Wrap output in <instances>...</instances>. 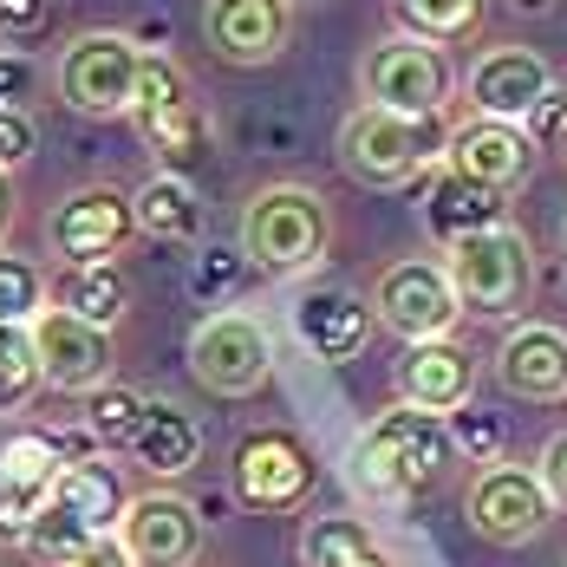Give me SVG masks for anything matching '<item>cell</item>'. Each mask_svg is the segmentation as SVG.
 <instances>
[{"label": "cell", "mask_w": 567, "mask_h": 567, "mask_svg": "<svg viewBox=\"0 0 567 567\" xmlns=\"http://www.w3.org/2000/svg\"><path fill=\"white\" fill-rule=\"evenodd\" d=\"M451 463H456L451 424L431 417V411L392 404V411H379V417L359 431V444H352V483H359L372 503H411V496L437 489Z\"/></svg>", "instance_id": "1"}, {"label": "cell", "mask_w": 567, "mask_h": 567, "mask_svg": "<svg viewBox=\"0 0 567 567\" xmlns=\"http://www.w3.org/2000/svg\"><path fill=\"white\" fill-rule=\"evenodd\" d=\"M444 144H451L444 117H398V112H379V105H359L340 124V164L365 189H404L411 176L437 171Z\"/></svg>", "instance_id": "2"}, {"label": "cell", "mask_w": 567, "mask_h": 567, "mask_svg": "<svg viewBox=\"0 0 567 567\" xmlns=\"http://www.w3.org/2000/svg\"><path fill=\"white\" fill-rule=\"evenodd\" d=\"M327 241H333L327 196L307 189V183H268L241 209V261H255L268 275H307V268H320Z\"/></svg>", "instance_id": "3"}, {"label": "cell", "mask_w": 567, "mask_h": 567, "mask_svg": "<svg viewBox=\"0 0 567 567\" xmlns=\"http://www.w3.org/2000/svg\"><path fill=\"white\" fill-rule=\"evenodd\" d=\"M131 117H137L144 151L164 164V176H189L203 157H209V117H203V105H196L189 79L176 72V59H164V53L137 59V99H131Z\"/></svg>", "instance_id": "4"}, {"label": "cell", "mask_w": 567, "mask_h": 567, "mask_svg": "<svg viewBox=\"0 0 567 567\" xmlns=\"http://www.w3.org/2000/svg\"><path fill=\"white\" fill-rule=\"evenodd\" d=\"M444 275H451L463 313L503 320V313H522L528 293H535V248H528V235L515 223L483 228V235L444 248Z\"/></svg>", "instance_id": "5"}, {"label": "cell", "mask_w": 567, "mask_h": 567, "mask_svg": "<svg viewBox=\"0 0 567 567\" xmlns=\"http://www.w3.org/2000/svg\"><path fill=\"white\" fill-rule=\"evenodd\" d=\"M359 85H365V105H379V112L444 117V105H451V92H456V72L437 47H417V40L392 33V40H379L365 53Z\"/></svg>", "instance_id": "6"}, {"label": "cell", "mask_w": 567, "mask_h": 567, "mask_svg": "<svg viewBox=\"0 0 567 567\" xmlns=\"http://www.w3.org/2000/svg\"><path fill=\"white\" fill-rule=\"evenodd\" d=\"M372 320L385 333H398L404 346L451 340L463 307H456V287L444 275V261H392L372 281Z\"/></svg>", "instance_id": "7"}, {"label": "cell", "mask_w": 567, "mask_h": 567, "mask_svg": "<svg viewBox=\"0 0 567 567\" xmlns=\"http://www.w3.org/2000/svg\"><path fill=\"white\" fill-rule=\"evenodd\" d=\"M189 372L196 385L216 398H248L268 385L275 372V340L255 313H209L196 333H189Z\"/></svg>", "instance_id": "8"}, {"label": "cell", "mask_w": 567, "mask_h": 567, "mask_svg": "<svg viewBox=\"0 0 567 567\" xmlns=\"http://www.w3.org/2000/svg\"><path fill=\"white\" fill-rule=\"evenodd\" d=\"M313 476H320V463L307 451V437L287 431V424H261V431H248L235 444V496L261 515L300 509Z\"/></svg>", "instance_id": "9"}, {"label": "cell", "mask_w": 567, "mask_h": 567, "mask_svg": "<svg viewBox=\"0 0 567 567\" xmlns=\"http://www.w3.org/2000/svg\"><path fill=\"white\" fill-rule=\"evenodd\" d=\"M137 40L124 33H79L59 53V99L79 117H117L137 99Z\"/></svg>", "instance_id": "10"}, {"label": "cell", "mask_w": 567, "mask_h": 567, "mask_svg": "<svg viewBox=\"0 0 567 567\" xmlns=\"http://www.w3.org/2000/svg\"><path fill=\"white\" fill-rule=\"evenodd\" d=\"M131 235H137V223H131V196L112 189V183L72 189V196L53 209V223H47V241H53V255L65 261V268L117 261V248H124Z\"/></svg>", "instance_id": "11"}, {"label": "cell", "mask_w": 567, "mask_h": 567, "mask_svg": "<svg viewBox=\"0 0 567 567\" xmlns=\"http://www.w3.org/2000/svg\"><path fill=\"white\" fill-rule=\"evenodd\" d=\"M112 542L131 567H196V555H203V515L189 509L183 496H171V489H151V496L124 503Z\"/></svg>", "instance_id": "12"}, {"label": "cell", "mask_w": 567, "mask_h": 567, "mask_svg": "<svg viewBox=\"0 0 567 567\" xmlns=\"http://www.w3.org/2000/svg\"><path fill=\"white\" fill-rule=\"evenodd\" d=\"M548 522H555V503H548L542 476L522 470V463H489V470L470 483V528H476L483 542H496V548L535 542Z\"/></svg>", "instance_id": "13"}, {"label": "cell", "mask_w": 567, "mask_h": 567, "mask_svg": "<svg viewBox=\"0 0 567 567\" xmlns=\"http://www.w3.org/2000/svg\"><path fill=\"white\" fill-rule=\"evenodd\" d=\"M27 340H33V365H40V385H53V392H99V385H112V333H99V327H85V320H72V313H59L47 307L33 327H27Z\"/></svg>", "instance_id": "14"}, {"label": "cell", "mask_w": 567, "mask_h": 567, "mask_svg": "<svg viewBox=\"0 0 567 567\" xmlns=\"http://www.w3.org/2000/svg\"><path fill=\"white\" fill-rule=\"evenodd\" d=\"M555 85L548 59L528 53V47H489V53L470 65L463 79V99L476 117H496V124H522V117L542 105V92Z\"/></svg>", "instance_id": "15"}, {"label": "cell", "mask_w": 567, "mask_h": 567, "mask_svg": "<svg viewBox=\"0 0 567 567\" xmlns=\"http://www.w3.org/2000/svg\"><path fill=\"white\" fill-rule=\"evenodd\" d=\"M444 171L470 176V183H483V189L515 196V189L528 183V171H535V144L522 137V124L470 117V124H456L451 144H444Z\"/></svg>", "instance_id": "16"}, {"label": "cell", "mask_w": 567, "mask_h": 567, "mask_svg": "<svg viewBox=\"0 0 567 567\" xmlns=\"http://www.w3.org/2000/svg\"><path fill=\"white\" fill-rule=\"evenodd\" d=\"M59 470H65V451H59L53 431H20L0 444V535L7 542L27 535V522L53 496Z\"/></svg>", "instance_id": "17"}, {"label": "cell", "mask_w": 567, "mask_h": 567, "mask_svg": "<svg viewBox=\"0 0 567 567\" xmlns=\"http://www.w3.org/2000/svg\"><path fill=\"white\" fill-rule=\"evenodd\" d=\"M203 33L228 65H268L293 40V0H209Z\"/></svg>", "instance_id": "18"}, {"label": "cell", "mask_w": 567, "mask_h": 567, "mask_svg": "<svg viewBox=\"0 0 567 567\" xmlns=\"http://www.w3.org/2000/svg\"><path fill=\"white\" fill-rule=\"evenodd\" d=\"M470 392H476V359L456 340L404 346V359H398V404L431 411V417H451V411L470 404Z\"/></svg>", "instance_id": "19"}, {"label": "cell", "mask_w": 567, "mask_h": 567, "mask_svg": "<svg viewBox=\"0 0 567 567\" xmlns=\"http://www.w3.org/2000/svg\"><path fill=\"white\" fill-rule=\"evenodd\" d=\"M293 333L307 340L313 359L346 365V359L365 352V340L379 333V320H372V300H359L352 287H313V293L293 300Z\"/></svg>", "instance_id": "20"}, {"label": "cell", "mask_w": 567, "mask_h": 567, "mask_svg": "<svg viewBox=\"0 0 567 567\" xmlns=\"http://www.w3.org/2000/svg\"><path fill=\"white\" fill-rule=\"evenodd\" d=\"M496 379L509 398H528V404L567 398V333L548 320H522L496 352Z\"/></svg>", "instance_id": "21"}, {"label": "cell", "mask_w": 567, "mask_h": 567, "mask_svg": "<svg viewBox=\"0 0 567 567\" xmlns=\"http://www.w3.org/2000/svg\"><path fill=\"white\" fill-rule=\"evenodd\" d=\"M503 223H509V196H503V189H483V183H470V176H456V171L437 164L431 189H424V228H431L444 248L483 235V228H503Z\"/></svg>", "instance_id": "22"}, {"label": "cell", "mask_w": 567, "mask_h": 567, "mask_svg": "<svg viewBox=\"0 0 567 567\" xmlns=\"http://www.w3.org/2000/svg\"><path fill=\"white\" fill-rule=\"evenodd\" d=\"M131 456H137V470H151V476H189V470L203 463V431H196L189 411L151 398V411H144V424H137V437H131Z\"/></svg>", "instance_id": "23"}, {"label": "cell", "mask_w": 567, "mask_h": 567, "mask_svg": "<svg viewBox=\"0 0 567 567\" xmlns=\"http://www.w3.org/2000/svg\"><path fill=\"white\" fill-rule=\"evenodd\" d=\"M131 223L144 228L151 241H189L203 228V203L189 189V176H151L137 196H131Z\"/></svg>", "instance_id": "24"}, {"label": "cell", "mask_w": 567, "mask_h": 567, "mask_svg": "<svg viewBox=\"0 0 567 567\" xmlns=\"http://www.w3.org/2000/svg\"><path fill=\"white\" fill-rule=\"evenodd\" d=\"M92 542H105V535H92V528H85V515L72 509L59 489L40 503V515H33V522H27V535H20V548H27L40 567H79L85 555H92Z\"/></svg>", "instance_id": "25"}, {"label": "cell", "mask_w": 567, "mask_h": 567, "mask_svg": "<svg viewBox=\"0 0 567 567\" xmlns=\"http://www.w3.org/2000/svg\"><path fill=\"white\" fill-rule=\"evenodd\" d=\"M53 307H59V313H72V320H85V327H99V333H112L117 320H124V307H131V281H124V268H117V261L72 268Z\"/></svg>", "instance_id": "26"}, {"label": "cell", "mask_w": 567, "mask_h": 567, "mask_svg": "<svg viewBox=\"0 0 567 567\" xmlns=\"http://www.w3.org/2000/svg\"><path fill=\"white\" fill-rule=\"evenodd\" d=\"M53 489L85 515V528H92V535H112L117 515H124V503H131V496H124V483L112 476V463H99V456H72V463L59 470Z\"/></svg>", "instance_id": "27"}, {"label": "cell", "mask_w": 567, "mask_h": 567, "mask_svg": "<svg viewBox=\"0 0 567 567\" xmlns=\"http://www.w3.org/2000/svg\"><path fill=\"white\" fill-rule=\"evenodd\" d=\"M483 7L489 0H392V20L404 40H417V47H456V40H470L476 27H483Z\"/></svg>", "instance_id": "28"}, {"label": "cell", "mask_w": 567, "mask_h": 567, "mask_svg": "<svg viewBox=\"0 0 567 567\" xmlns=\"http://www.w3.org/2000/svg\"><path fill=\"white\" fill-rule=\"evenodd\" d=\"M144 411H151V398L137 385H99V392H85V431L99 451H131Z\"/></svg>", "instance_id": "29"}, {"label": "cell", "mask_w": 567, "mask_h": 567, "mask_svg": "<svg viewBox=\"0 0 567 567\" xmlns=\"http://www.w3.org/2000/svg\"><path fill=\"white\" fill-rule=\"evenodd\" d=\"M372 548L379 542H372V528L359 515H313L300 528V567H346L359 555H372Z\"/></svg>", "instance_id": "30"}, {"label": "cell", "mask_w": 567, "mask_h": 567, "mask_svg": "<svg viewBox=\"0 0 567 567\" xmlns=\"http://www.w3.org/2000/svg\"><path fill=\"white\" fill-rule=\"evenodd\" d=\"M53 287H47V275L27 261V255H7L0 248V327H33L53 300H47Z\"/></svg>", "instance_id": "31"}, {"label": "cell", "mask_w": 567, "mask_h": 567, "mask_svg": "<svg viewBox=\"0 0 567 567\" xmlns=\"http://www.w3.org/2000/svg\"><path fill=\"white\" fill-rule=\"evenodd\" d=\"M33 385H40V365H33L27 327H0V411H20Z\"/></svg>", "instance_id": "32"}, {"label": "cell", "mask_w": 567, "mask_h": 567, "mask_svg": "<svg viewBox=\"0 0 567 567\" xmlns=\"http://www.w3.org/2000/svg\"><path fill=\"white\" fill-rule=\"evenodd\" d=\"M59 0H0V53H20V47H40L53 33Z\"/></svg>", "instance_id": "33"}, {"label": "cell", "mask_w": 567, "mask_h": 567, "mask_svg": "<svg viewBox=\"0 0 567 567\" xmlns=\"http://www.w3.org/2000/svg\"><path fill=\"white\" fill-rule=\"evenodd\" d=\"M444 424H451V451L456 456H470V463H496V451H503V417L463 404V411H451Z\"/></svg>", "instance_id": "34"}, {"label": "cell", "mask_w": 567, "mask_h": 567, "mask_svg": "<svg viewBox=\"0 0 567 567\" xmlns=\"http://www.w3.org/2000/svg\"><path fill=\"white\" fill-rule=\"evenodd\" d=\"M522 137L535 151H567V85H548L542 92V105L522 117Z\"/></svg>", "instance_id": "35"}, {"label": "cell", "mask_w": 567, "mask_h": 567, "mask_svg": "<svg viewBox=\"0 0 567 567\" xmlns=\"http://www.w3.org/2000/svg\"><path fill=\"white\" fill-rule=\"evenodd\" d=\"M235 281H241V255H235V248H209V255L196 261V275H189V293H196V300H228Z\"/></svg>", "instance_id": "36"}, {"label": "cell", "mask_w": 567, "mask_h": 567, "mask_svg": "<svg viewBox=\"0 0 567 567\" xmlns=\"http://www.w3.org/2000/svg\"><path fill=\"white\" fill-rule=\"evenodd\" d=\"M33 151H40V124H33L27 112H0V176L20 171Z\"/></svg>", "instance_id": "37"}, {"label": "cell", "mask_w": 567, "mask_h": 567, "mask_svg": "<svg viewBox=\"0 0 567 567\" xmlns=\"http://www.w3.org/2000/svg\"><path fill=\"white\" fill-rule=\"evenodd\" d=\"M33 92V59L0 53V112H20V99Z\"/></svg>", "instance_id": "38"}, {"label": "cell", "mask_w": 567, "mask_h": 567, "mask_svg": "<svg viewBox=\"0 0 567 567\" xmlns=\"http://www.w3.org/2000/svg\"><path fill=\"white\" fill-rule=\"evenodd\" d=\"M535 476H542L548 503L567 509V431H561V437H548V451H542V470H535Z\"/></svg>", "instance_id": "39"}, {"label": "cell", "mask_w": 567, "mask_h": 567, "mask_svg": "<svg viewBox=\"0 0 567 567\" xmlns=\"http://www.w3.org/2000/svg\"><path fill=\"white\" fill-rule=\"evenodd\" d=\"M79 567H131V561L117 555V542H112V535H105V542H92V555H85V561H79Z\"/></svg>", "instance_id": "40"}, {"label": "cell", "mask_w": 567, "mask_h": 567, "mask_svg": "<svg viewBox=\"0 0 567 567\" xmlns=\"http://www.w3.org/2000/svg\"><path fill=\"white\" fill-rule=\"evenodd\" d=\"M7 216H13V189H7V176H0V228H7Z\"/></svg>", "instance_id": "41"}, {"label": "cell", "mask_w": 567, "mask_h": 567, "mask_svg": "<svg viewBox=\"0 0 567 567\" xmlns=\"http://www.w3.org/2000/svg\"><path fill=\"white\" fill-rule=\"evenodd\" d=\"M346 567H392V561H385V555L372 548V555H359V561H346Z\"/></svg>", "instance_id": "42"}, {"label": "cell", "mask_w": 567, "mask_h": 567, "mask_svg": "<svg viewBox=\"0 0 567 567\" xmlns=\"http://www.w3.org/2000/svg\"><path fill=\"white\" fill-rule=\"evenodd\" d=\"M515 7H528V13H548V7H555V0H515Z\"/></svg>", "instance_id": "43"}]
</instances>
